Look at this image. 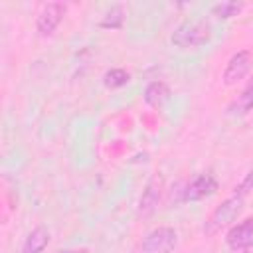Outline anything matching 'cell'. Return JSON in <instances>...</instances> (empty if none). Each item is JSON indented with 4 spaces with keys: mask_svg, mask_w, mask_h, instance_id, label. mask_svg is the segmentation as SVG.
<instances>
[{
    "mask_svg": "<svg viewBox=\"0 0 253 253\" xmlns=\"http://www.w3.org/2000/svg\"><path fill=\"white\" fill-rule=\"evenodd\" d=\"M213 36L211 24L206 18H196V20H186L176 30L172 32V45L178 49H194L204 43H208Z\"/></svg>",
    "mask_w": 253,
    "mask_h": 253,
    "instance_id": "cell-1",
    "label": "cell"
},
{
    "mask_svg": "<svg viewBox=\"0 0 253 253\" xmlns=\"http://www.w3.org/2000/svg\"><path fill=\"white\" fill-rule=\"evenodd\" d=\"M243 204H245V196L233 192L229 198H225L221 204H217L215 210L210 213V217L204 223V233L208 237H211V235L219 233L221 229L229 227L243 211Z\"/></svg>",
    "mask_w": 253,
    "mask_h": 253,
    "instance_id": "cell-2",
    "label": "cell"
},
{
    "mask_svg": "<svg viewBox=\"0 0 253 253\" xmlns=\"http://www.w3.org/2000/svg\"><path fill=\"white\" fill-rule=\"evenodd\" d=\"M178 243V233L174 227L160 225L144 235L140 241V253H172Z\"/></svg>",
    "mask_w": 253,
    "mask_h": 253,
    "instance_id": "cell-3",
    "label": "cell"
},
{
    "mask_svg": "<svg viewBox=\"0 0 253 253\" xmlns=\"http://www.w3.org/2000/svg\"><path fill=\"white\" fill-rule=\"evenodd\" d=\"M65 12H67V6H65L63 2H49V4H45V6L40 10L38 20H36V30H38V34H40L42 38H49V36L57 30V26L61 24Z\"/></svg>",
    "mask_w": 253,
    "mask_h": 253,
    "instance_id": "cell-4",
    "label": "cell"
},
{
    "mask_svg": "<svg viewBox=\"0 0 253 253\" xmlns=\"http://www.w3.org/2000/svg\"><path fill=\"white\" fill-rule=\"evenodd\" d=\"M249 67H251V53L247 49H241V51H235L229 59H227V65L223 69V85H235L239 83L247 73H249Z\"/></svg>",
    "mask_w": 253,
    "mask_h": 253,
    "instance_id": "cell-5",
    "label": "cell"
},
{
    "mask_svg": "<svg viewBox=\"0 0 253 253\" xmlns=\"http://www.w3.org/2000/svg\"><path fill=\"white\" fill-rule=\"evenodd\" d=\"M217 190V180L213 174L206 172L194 178L182 192V202H200L204 198H210Z\"/></svg>",
    "mask_w": 253,
    "mask_h": 253,
    "instance_id": "cell-6",
    "label": "cell"
},
{
    "mask_svg": "<svg viewBox=\"0 0 253 253\" xmlns=\"http://www.w3.org/2000/svg\"><path fill=\"white\" fill-rule=\"evenodd\" d=\"M160 196H162V178L152 176L148 184L144 186L142 196L138 200V217H150L158 210Z\"/></svg>",
    "mask_w": 253,
    "mask_h": 253,
    "instance_id": "cell-7",
    "label": "cell"
},
{
    "mask_svg": "<svg viewBox=\"0 0 253 253\" xmlns=\"http://www.w3.org/2000/svg\"><path fill=\"white\" fill-rule=\"evenodd\" d=\"M225 243L233 251H243L251 247L253 245V217H247L239 221L237 225H231L225 235Z\"/></svg>",
    "mask_w": 253,
    "mask_h": 253,
    "instance_id": "cell-8",
    "label": "cell"
},
{
    "mask_svg": "<svg viewBox=\"0 0 253 253\" xmlns=\"http://www.w3.org/2000/svg\"><path fill=\"white\" fill-rule=\"evenodd\" d=\"M49 237L51 235L43 225L34 227L26 235V239H24V243L20 247V253H43V249L49 245Z\"/></svg>",
    "mask_w": 253,
    "mask_h": 253,
    "instance_id": "cell-9",
    "label": "cell"
},
{
    "mask_svg": "<svg viewBox=\"0 0 253 253\" xmlns=\"http://www.w3.org/2000/svg\"><path fill=\"white\" fill-rule=\"evenodd\" d=\"M168 97H170V89H168V85L162 83V81H152V83H148L146 89H144V101H146V105H150L152 109H160V107L168 101Z\"/></svg>",
    "mask_w": 253,
    "mask_h": 253,
    "instance_id": "cell-10",
    "label": "cell"
},
{
    "mask_svg": "<svg viewBox=\"0 0 253 253\" xmlns=\"http://www.w3.org/2000/svg\"><path fill=\"white\" fill-rule=\"evenodd\" d=\"M245 8L243 2H235V0H223V2H217L211 6V14L219 20H229L233 16H237L241 10Z\"/></svg>",
    "mask_w": 253,
    "mask_h": 253,
    "instance_id": "cell-11",
    "label": "cell"
},
{
    "mask_svg": "<svg viewBox=\"0 0 253 253\" xmlns=\"http://www.w3.org/2000/svg\"><path fill=\"white\" fill-rule=\"evenodd\" d=\"M227 111L231 115H247L249 111H253V89H243L241 95H237V99H233V103L227 107Z\"/></svg>",
    "mask_w": 253,
    "mask_h": 253,
    "instance_id": "cell-12",
    "label": "cell"
},
{
    "mask_svg": "<svg viewBox=\"0 0 253 253\" xmlns=\"http://www.w3.org/2000/svg\"><path fill=\"white\" fill-rule=\"evenodd\" d=\"M123 22H125V8L121 4H115V6H111L105 12V16L99 22V26L101 28H107V30H119L123 26Z\"/></svg>",
    "mask_w": 253,
    "mask_h": 253,
    "instance_id": "cell-13",
    "label": "cell"
},
{
    "mask_svg": "<svg viewBox=\"0 0 253 253\" xmlns=\"http://www.w3.org/2000/svg\"><path fill=\"white\" fill-rule=\"evenodd\" d=\"M128 81H130L128 71H125V69H121V67H113V69H109V71L103 75V83H105V87H109V89L125 87Z\"/></svg>",
    "mask_w": 253,
    "mask_h": 253,
    "instance_id": "cell-14",
    "label": "cell"
},
{
    "mask_svg": "<svg viewBox=\"0 0 253 253\" xmlns=\"http://www.w3.org/2000/svg\"><path fill=\"white\" fill-rule=\"evenodd\" d=\"M235 192L241 194V196H247L249 192H253V168L243 176V180L239 182V186L235 188Z\"/></svg>",
    "mask_w": 253,
    "mask_h": 253,
    "instance_id": "cell-15",
    "label": "cell"
},
{
    "mask_svg": "<svg viewBox=\"0 0 253 253\" xmlns=\"http://www.w3.org/2000/svg\"><path fill=\"white\" fill-rule=\"evenodd\" d=\"M57 253H89L85 247H73V249H59Z\"/></svg>",
    "mask_w": 253,
    "mask_h": 253,
    "instance_id": "cell-16",
    "label": "cell"
},
{
    "mask_svg": "<svg viewBox=\"0 0 253 253\" xmlns=\"http://www.w3.org/2000/svg\"><path fill=\"white\" fill-rule=\"evenodd\" d=\"M241 253H253V245H251V247H247V249H243Z\"/></svg>",
    "mask_w": 253,
    "mask_h": 253,
    "instance_id": "cell-17",
    "label": "cell"
}]
</instances>
